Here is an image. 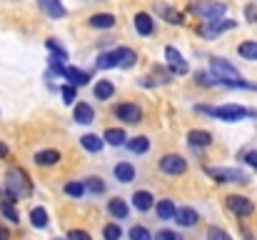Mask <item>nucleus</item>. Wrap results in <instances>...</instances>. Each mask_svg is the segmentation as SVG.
<instances>
[{
    "label": "nucleus",
    "instance_id": "nucleus-44",
    "mask_svg": "<svg viewBox=\"0 0 257 240\" xmlns=\"http://www.w3.org/2000/svg\"><path fill=\"white\" fill-rule=\"evenodd\" d=\"M0 240H10V230L0 225Z\"/></svg>",
    "mask_w": 257,
    "mask_h": 240
},
{
    "label": "nucleus",
    "instance_id": "nucleus-41",
    "mask_svg": "<svg viewBox=\"0 0 257 240\" xmlns=\"http://www.w3.org/2000/svg\"><path fill=\"white\" fill-rule=\"evenodd\" d=\"M155 240H182L177 233H172V230H158L155 233Z\"/></svg>",
    "mask_w": 257,
    "mask_h": 240
},
{
    "label": "nucleus",
    "instance_id": "nucleus-11",
    "mask_svg": "<svg viewBox=\"0 0 257 240\" xmlns=\"http://www.w3.org/2000/svg\"><path fill=\"white\" fill-rule=\"evenodd\" d=\"M227 208H230L235 215H240V218L252 215V210H255L252 200H247L245 195H230V198H227Z\"/></svg>",
    "mask_w": 257,
    "mask_h": 240
},
{
    "label": "nucleus",
    "instance_id": "nucleus-34",
    "mask_svg": "<svg viewBox=\"0 0 257 240\" xmlns=\"http://www.w3.org/2000/svg\"><path fill=\"white\" fill-rule=\"evenodd\" d=\"M65 193H68L70 198H80V195L85 193V185H83V183H68V185H65Z\"/></svg>",
    "mask_w": 257,
    "mask_h": 240
},
{
    "label": "nucleus",
    "instance_id": "nucleus-9",
    "mask_svg": "<svg viewBox=\"0 0 257 240\" xmlns=\"http://www.w3.org/2000/svg\"><path fill=\"white\" fill-rule=\"evenodd\" d=\"M165 60H168V68H170V73L172 75H187V63L182 60V55L172 48V45H168L165 48Z\"/></svg>",
    "mask_w": 257,
    "mask_h": 240
},
{
    "label": "nucleus",
    "instance_id": "nucleus-43",
    "mask_svg": "<svg viewBox=\"0 0 257 240\" xmlns=\"http://www.w3.org/2000/svg\"><path fill=\"white\" fill-rule=\"evenodd\" d=\"M245 163H247V165H252V168L257 170V153H247V155H245Z\"/></svg>",
    "mask_w": 257,
    "mask_h": 240
},
{
    "label": "nucleus",
    "instance_id": "nucleus-3",
    "mask_svg": "<svg viewBox=\"0 0 257 240\" xmlns=\"http://www.w3.org/2000/svg\"><path fill=\"white\" fill-rule=\"evenodd\" d=\"M30 190H33V185H30L28 175H25L20 168H13V170L8 173V195H10V200H15V198H20V195H28Z\"/></svg>",
    "mask_w": 257,
    "mask_h": 240
},
{
    "label": "nucleus",
    "instance_id": "nucleus-14",
    "mask_svg": "<svg viewBox=\"0 0 257 240\" xmlns=\"http://www.w3.org/2000/svg\"><path fill=\"white\" fill-rule=\"evenodd\" d=\"M187 140H190V145H195V148L212 145V135H210L207 130H190V133H187Z\"/></svg>",
    "mask_w": 257,
    "mask_h": 240
},
{
    "label": "nucleus",
    "instance_id": "nucleus-5",
    "mask_svg": "<svg viewBox=\"0 0 257 240\" xmlns=\"http://www.w3.org/2000/svg\"><path fill=\"white\" fill-rule=\"evenodd\" d=\"M207 173L217 183H247V175L242 170H235V168H207Z\"/></svg>",
    "mask_w": 257,
    "mask_h": 240
},
{
    "label": "nucleus",
    "instance_id": "nucleus-26",
    "mask_svg": "<svg viewBox=\"0 0 257 240\" xmlns=\"http://www.w3.org/2000/svg\"><path fill=\"white\" fill-rule=\"evenodd\" d=\"M45 48L53 53V60H58V63H65V60H68V53L58 45V40H53V38H50V40H45Z\"/></svg>",
    "mask_w": 257,
    "mask_h": 240
},
{
    "label": "nucleus",
    "instance_id": "nucleus-32",
    "mask_svg": "<svg viewBox=\"0 0 257 240\" xmlns=\"http://www.w3.org/2000/svg\"><path fill=\"white\" fill-rule=\"evenodd\" d=\"M0 210H3V215H5L8 220L18 223V210H15V205H13L10 200H3V203H0Z\"/></svg>",
    "mask_w": 257,
    "mask_h": 240
},
{
    "label": "nucleus",
    "instance_id": "nucleus-28",
    "mask_svg": "<svg viewBox=\"0 0 257 240\" xmlns=\"http://www.w3.org/2000/svg\"><path fill=\"white\" fill-rule=\"evenodd\" d=\"M175 203L172 200H160L158 203V215H160V220H172V215H175Z\"/></svg>",
    "mask_w": 257,
    "mask_h": 240
},
{
    "label": "nucleus",
    "instance_id": "nucleus-13",
    "mask_svg": "<svg viewBox=\"0 0 257 240\" xmlns=\"http://www.w3.org/2000/svg\"><path fill=\"white\" fill-rule=\"evenodd\" d=\"M38 5H40L43 13L50 15V18H65V8H63L60 0H38Z\"/></svg>",
    "mask_w": 257,
    "mask_h": 240
},
{
    "label": "nucleus",
    "instance_id": "nucleus-23",
    "mask_svg": "<svg viewBox=\"0 0 257 240\" xmlns=\"http://www.w3.org/2000/svg\"><path fill=\"white\" fill-rule=\"evenodd\" d=\"M127 150H130V153L143 155V153H148V150H150V140H148L145 135H138V138L127 140Z\"/></svg>",
    "mask_w": 257,
    "mask_h": 240
},
{
    "label": "nucleus",
    "instance_id": "nucleus-42",
    "mask_svg": "<svg viewBox=\"0 0 257 240\" xmlns=\"http://www.w3.org/2000/svg\"><path fill=\"white\" fill-rule=\"evenodd\" d=\"M245 15L250 18V23H257V8H252V5H247V8H245Z\"/></svg>",
    "mask_w": 257,
    "mask_h": 240
},
{
    "label": "nucleus",
    "instance_id": "nucleus-15",
    "mask_svg": "<svg viewBox=\"0 0 257 240\" xmlns=\"http://www.w3.org/2000/svg\"><path fill=\"white\" fill-rule=\"evenodd\" d=\"M75 120H78L80 125H90V123L95 120V110H92L87 103H78V105H75Z\"/></svg>",
    "mask_w": 257,
    "mask_h": 240
},
{
    "label": "nucleus",
    "instance_id": "nucleus-39",
    "mask_svg": "<svg viewBox=\"0 0 257 240\" xmlns=\"http://www.w3.org/2000/svg\"><path fill=\"white\" fill-rule=\"evenodd\" d=\"M207 238H210V240H232L227 233H225V230H220V228H210Z\"/></svg>",
    "mask_w": 257,
    "mask_h": 240
},
{
    "label": "nucleus",
    "instance_id": "nucleus-12",
    "mask_svg": "<svg viewBox=\"0 0 257 240\" xmlns=\"http://www.w3.org/2000/svg\"><path fill=\"white\" fill-rule=\"evenodd\" d=\"M133 23H135V30H138L140 35H153V33H155V20H153V15H148V13H138Z\"/></svg>",
    "mask_w": 257,
    "mask_h": 240
},
{
    "label": "nucleus",
    "instance_id": "nucleus-19",
    "mask_svg": "<svg viewBox=\"0 0 257 240\" xmlns=\"http://www.w3.org/2000/svg\"><path fill=\"white\" fill-rule=\"evenodd\" d=\"M112 93H115L112 80H97V83H95V98H97V100H110Z\"/></svg>",
    "mask_w": 257,
    "mask_h": 240
},
{
    "label": "nucleus",
    "instance_id": "nucleus-36",
    "mask_svg": "<svg viewBox=\"0 0 257 240\" xmlns=\"http://www.w3.org/2000/svg\"><path fill=\"white\" fill-rule=\"evenodd\" d=\"M102 235H105V240H120L122 233H120V228H117V225H112V223H110V225H105Z\"/></svg>",
    "mask_w": 257,
    "mask_h": 240
},
{
    "label": "nucleus",
    "instance_id": "nucleus-7",
    "mask_svg": "<svg viewBox=\"0 0 257 240\" xmlns=\"http://www.w3.org/2000/svg\"><path fill=\"white\" fill-rule=\"evenodd\" d=\"M237 23L235 20H227V18H217V20H205V28L200 30L205 38H215V35H220V33H225V30H232Z\"/></svg>",
    "mask_w": 257,
    "mask_h": 240
},
{
    "label": "nucleus",
    "instance_id": "nucleus-31",
    "mask_svg": "<svg viewBox=\"0 0 257 240\" xmlns=\"http://www.w3.org/2000/svg\"><path fill=\"white\" fill-rule=\"evenodd\" d=\"M80 145H83L85 150H90V153H97V150L102 148V140H100L97 135H83V138H80Z\"/></svg>",
    "mask_w": 257,
    "mask_h": 240
},
{
    "label": "nucleus",
    "instance_id": "nucleus-4",
    "mask_svg": "<svg viewBox=\"0 0 257 240\" xmlns=\"http://www.w3.org/2000/svg\"><path fill=\"white\" fill-rule=\"evenodd\" d=\"M225 3H215V0H200V3H192L190 5V13L192 15H200L205 20H217L225 15Z\"/></svg>",
    "mask_w": 257,
    "mask_h": 240
},
{
    "label": "nucleus",
    "instance_id": "nucleus-27",
    "mask_svg": "<svg viewBox=\"0 0 257 240\" xmlns=\"http://www.w3.org/2000/svg\"><path fill=\"white\" fill-rule=\"evenodd\" d=\"M30 223L35 228H45L48 225V210L45 208H33L30 210Z\"/></svg>",
    "mask_w": 257,
    "mask_h": 240
},
{
    "label": "nucleus",
    "instance_id": "nucleus-37",
    "mask_svg": "<svg viewBox=\"0 0 257 240\" xmlns=\"http://www.w3.org/2000/svg\"><path fill=\"white\" fill-rule=\"evenodd\" d=\"M200 85H220V78H215V75H210V73H197L195 75Z\"/></svg>",
    "mask_w": 257,
    "mask_h": 240
},
{
    "label": "nucleus",
    "instance_id": "nucleus-1",
    "mask_svg": "<svg viewBox=\"0 0 257 240\" xmlns=\"http://www.w3.org/2000/svg\"><path fill=\"white\" fill-rule=\"evenodd\" d=\"M135 60H138V55L130 48H117V50L102 53L97 58V68L100 70H107V68H130V65H135Z\"/></svg>",
    "mask_w": 257,
    "mask_h": 240
},
{
    "label": "nucleus",
    "instance_id": "nucleus-25",
    "mask_svg": "<svg viewBox=\"0 0 257 240\" xmlns=\"http://www.w3.org/2000/svg\"><path fill=\"white\" fill-rule=\"evenodd\" d=\"M63 75L70 80V85H85L87 80H90V75L83 73V70H78V68H65V70H63Z\"/></svg>",
    "mask_w": 257,
    "mask_h": 240
},
{
    "label": "nucleus",
    "instance_id": "nucleus-2",
    "mask_svg": "<svg viewBox=\"0 0 257 240\" xmlns=\"http://www.w3.org/2000/svg\"><path fill=\"white\" fill-rule=\"evenodd\" d=\"M197 110L200 113H207L210 118L227 120V123H235V120H242V118L250 115V110H245L242 105H220V108H205V105H200Z\"/></svg>",
    "mask_w": 257,
    "mask_h": 240
},
{
    "label": "nucleus",
    "instance_id": "nucleus-20",
    "mask_svg": "<svg viewBox=\"0 0 257 240\" xmlns=\"http://www.w3.org/2000/svg\"><path fill=\"white\" fill-rule=\"evenodd\" d=\"M125 140H127L125 130H120V128H110V130H105V140H102V143H107V145L117 148V145H122Z\"/></svg>",
    "mask_w": 257,
    "mask_h": 240
},
{
    "label": "nucleus",
    "instance_id": "nucleus-24",
    "mask_svg": "<svg viewBox=\"0 0 257 240\" xmlns=\"http://www.w3.org/2000/svg\"><path fill=\"white\" fill-rule=\"evenodd\" d=\"M133 205L138 208V210H150L153 208V195L150 193H145V190H138L135 195H133Z\"/></svg>",
    "mask_w": 257,
    "mask_h": 240
},
{
    "label": "nucleus",
    "instance_id": "nucleus-22",
    "mask_svg": "<svg viewBox=\"0 0 257 240\" xmlns=\"http://www.w3.org/2000/svg\"><path fill=\"white\" fill-rule=\"evenodd\" d=\"M60 160V153L58 150H40V153H35V163L40 165V168H48V165H55Z\"/></svg>",
    "mask_w": 257,
    "mask_h": 240
},
{
    "label": "nucleus",
    "instance_id": "nucleus-29",
    "mask_svg": "<svg viewBox=\"0 0 257 240\" xmlns=\"http://www.w3.org/2000/svg\"><path fill=\"white\" fill-rule=\"evenodd\" d=\"M158 13H163V15H165V20H168L170 25H182V23H185V20H182V13L170 10V8H165V5H158Z\"/></svg>",
    "mask_w": 257,
    "mask_h": 240
},
{
    "label": "nucleus",
    "instance_id": "nucleus-10",
    "mask_svg": "<svg viewBox=\"0 0 257 240\" xmlns=\"http://www.w3.org/2000/svg\"><path fill=\"white\" fill-rule=\"evenodd\" d=\"M160 168L168 175H182L187 170V160L182 158V155H163L160 158Z\"/></svg>",
    "mask_w": 257,
    "mask_h": 240
},
{
    "label": "nucleus",
    "instance_id": "nucleus-21",
    "mask_svg": "<svg viewBox=\"0 0 257 240\" xmlns=\"http://www.w3.org/2000/svg\"><path fill=\"white\" fill-rule=\"evenodd\" d=\"M115 178L120 183H130V180H135V168L130 163H117L115 165Z\"/></svg>",
    "mask_w": 257,
    "mask_h": 240
},
{
    "label": "nucleus",
    "instance_id": "nucleus-8",
    "mask_svg": "<svg viewBox=\"0 0 257 240\" xmlns=\"http://www.w3.org/2000/svg\"><path fill=\"white\" fill-rule=\"evenodd\" d=\"M210 70H212V75H215V78H220V80L240 78V75H237V70H235L227 60H222V58H212V60H210Z\"/></svg>",
    "mask_w": 257,
    "mask_h": 240
},
{
    "label": "nucleus",
    "instance_id": "nucleus-16",
    "mask_svg": "<svg viewBox=\"0 0 257 240\" xmlns=\"http://www.w3.org/2000/svg\"><path fill=\"white\" fill-rule=\"evenodd\" d=\"M107 210H110L117 220H125V218H127V213H130V208H127V203H125L122 198H112V200L107 203Z\"/></svg>",
    "mask_w": 257,
    "mask_h": 240
},
{
    "label": "nucleus",
    "instance_id": "nucleus-38",
    "mask_svg": "<svg viewBox=\"0 0 257 240\" xmlns=\"http://www.w3.org/2000/svg\"><path fill=\"white\" fill-rule=\"evenodd\" d=\"M78 98V90H75V85H65L63 88V100L68 103V105H73V100Z\"/></svg>",
    "mask_w": 257,
    "mask_h": 240
},
{
    "label": "nucleus",
    "instance_id": "nucleus-6",
    "mask_svg": "<svg viewBox=\"0 0 257 240\" xmlns=\"http://www.w3.org/2000/svg\"><path fill=\"white\" fill-rule=\"evenodd\" d=\"M115 115H117V120L130 123V125L143 120V110H140V105H135V103H120V105L115 108Z\"/></svg>",
    "mask_w": 257,
    "mask_h": 240
},
{
    "label": "nucleus",
    "instance_id": "nucleus-18",
    "mask_svg": "<svg viewBox=\"0 0 257 240\" xmlns=\"http://www.w3.org/2000/svg\"><path fill=\"white\" fill-rule=\"evenodd\" d=\"M112 25H115V15H110V13H97V15L90 18V28L107 30V28H112Z\"/></svg>",
    "mask_w": 257,
    "mask_h": 240
},
{
    "label": "nucleus",
    "instance_id": "nucleus-33",
    "mask_svg": "<svg viewBox=\"0 0 257 240\" xmlns=\"http://www.w3.org/2000/svg\"><path fill=\"white\" fill-rule=\"evenodd\" d=\"M130 240H153V235H150V230H148V228L135 225V228H130Z\"/></svg>",
    "mask_w": 257,
    "mask_h": 240
},
{
    "label": "nucleus",
    "instance_id": "nucleus-35",
    "mask_svg": "<svg viewBox=\"0 0 257 240\" xmlns=\"http://www.w3.org/2000/svg\"><path fill=\"white\" fill-rule=\"evenodd\" d=\"M85 188L90 190V193H102V190H105V183H102L100 178H87Z\"/></svg>",
    "mask_w": 257,
    "mask_h": 240
},
{
    "label": "nucleus",
    "instance_id": "nucleus-40",
    "mask_svg": "<svg viewBox=\"0 0 257 240\" xmlns=\"http://www.w3.org/2000/svg\"><path fill=\"white\" fill-rule=\"evenodd\" d=\"M68 240H92V235L85 233V230H78V228H75V230L68 233Z\"/></svg>",
    "mask_w": 257,
    "mask_h": 240
},
{
    "label": "nucleus",
    "instance_id": "nucleus-30",
    "mask_svg": "<svg viewBox=\"0 0 257 240\" xmlns=\"http://www.w3.org/2000/svg\"><path fill=\"white\" fill-rule=\"evenodd\" d=\"M237 50H240V55H242L245 60H257V43L255 40H245Z\"/></svg>",
    "mask_w": 257,
    "mask_h": 240
},
{
    "label": "nucleus",
    "instance_id": "nucleus-17",
    "mask_svg": "<svg viewBox=\"0 0 257 240\" xmlns=\"http://www.w3.org/2000/svg\"><path fill=\"white\" fill-rule=\"evenodd\" d=\"M180 225H185V228H190V225H195L197 223V213L192 210V208H180V210H175V215H172Z\"/></svg>",
    "mask_w": 257,
    "mask_h": 240
}]
</instances>
